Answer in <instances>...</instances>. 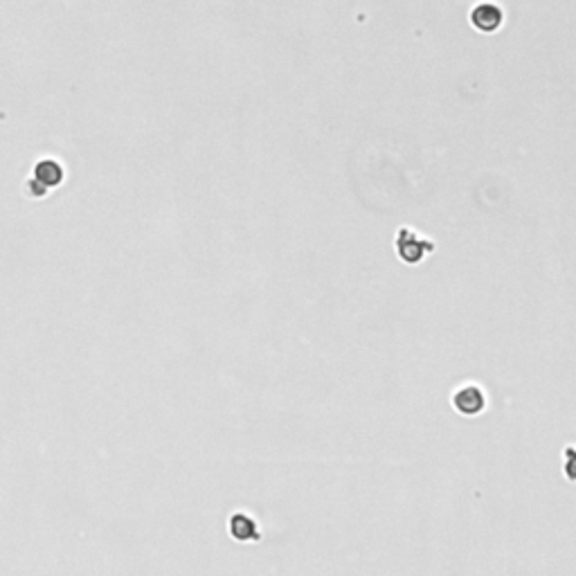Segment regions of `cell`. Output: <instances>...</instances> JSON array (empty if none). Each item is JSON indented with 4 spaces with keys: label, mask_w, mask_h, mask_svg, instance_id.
<instances>
[{
    "label": "cell",
    "mask_w": 576,
    "mask_h": 576,
    "mask_svg": "<svg viewBox=\"0 0 576 576\" xmlns=\"http://www.w3.org/2000/svg\"><path fill=\"white\" fill-rule=\"evenodd\" d=\"M455 407L459 410V412L469 415V417L482 412V407H484V394H482V390H477L473 385L459 390L455 394Z\"/></svg>",
    "instance_id": "cell-3"
},
{
    "label": "cell",
    "mask_w": 576,
    "mask_h": 576,
    "mask_svg": "<svg viewBox=\"0 0 576 576\" xmlns=\"http://www.w3.org/2000/svg\"><path fill=\"white\" fill-rule=\"evenodd\" d=\"M502 9L493 3H482L471 11V23L482 32H496L502 25Z\"/></svg>",
    "instance_id": "cell-2"
},
{
    "label": "cell",
    "mask_w": 576,
    "mask_h": 576,
    "mask_svg": "<svg viewBox=\"0 0 576 576\" xmlns=\"http://www.w3.org/2000/svg\"><path fill=\"white\" fill-rule=\"evenodd\" d=\"M230 531H232V536L239 538V540H250V538H257L259 536L255 523H252L248 516H235V518H232Z\"/></svg>",
    "instance_id": "cell-4"
},
{
    "label": "cell",
    "mask_w": 576,
    "mask_h": 576,
    "mask_svg": "<svg viewBox=\"0 0 576 576\" xmlns=\"http://www.w3.org/2000/svg\"><path fill=\"white\" fill-rule=\"evenodd\" d=\"M396 250H399V257L407 264H419L423 255L432 250V243L419 239L412 230H401L399 239H396Z\"/></svg>",
    "instance_id": "cell-1"
},
{
    "label": "cell",
    "mask_w": 576,
    "mask_h": 576,
    "mask_svg": "<svg viewBox=\"0 0 576 576\" xmlns=\"http://www.w3.org/2000/svg\"><path fill=\"white\" fill-rule=\"evenodd\" d=\"M565 475L572 482H576V448L565 450Z\"/></svg>",
    "instance_id": "cell-5"
}]
</instances>
